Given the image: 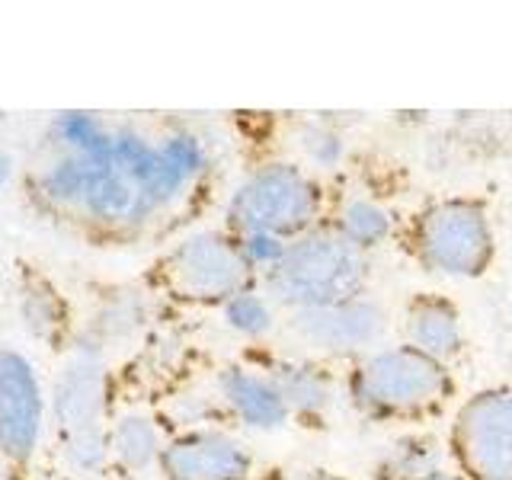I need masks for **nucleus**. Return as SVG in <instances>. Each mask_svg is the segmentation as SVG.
<instances>
[{
  "mask_svg": "<svg viewBox=\"0 0 512 480\" xmlns=\"http://www.w3.org/2000/svg\"><path fill=\"white\" fill-rule=\"evenodd\" d=\"M295 327L304 340H311L324 349L352 352L368 343H375L384 330V311L375 301L352 298L330 308H308L295 314Z\"/></svg>",
  "mask_w": 512,
  "mask_h": 480,
  "instance_id": "obj_9",
  "label": "nucleus"
},
{
  "mask_svg": "<svg viewBox=\"0 0 512 480\" xmlns=\"http://www.w3.org/2000/svg\"><path fill=\"white\" fill-rule=\"evenodd\" d=\"M365 276V253L340 231H320L288 244L282 263L269 269V288L285 304L308 311L352 301L362 292Z\"/></svg>",
  "mask_w": 512,
  "mask_h": 480,
  "instance_id": "obj_1",
  "label": "nucleus"
},
{
  "mask_svg": "<svg viewBox=\"0 0 512 480\" xmlns=\"http://www.w3.org/2000/svg\"><path fill=\"white\" fill-rule=\"evenodd\" d=\"M288 244L276 234H244V244H240V253H244V260L253 263V266H269L276 269L282 263Z\"/></svg>",
  "mask_w": 512,
  "mask_h": 480,
  "instance_id": "obj_21",
  "label": "nucleus"
},
{
  "mask_svg": "<svg viewBox=\"0 0 512 480\" xmlns=\"http://www.w3.org/2000/svg\"><path fill=\"white\" fill-rule=\"evenodd\" d=\"M416 480H468V477H458V474H448V471H429V474L416 477Z\"/></svg>",
  "mask_w": 512,
  "mask_h": 480,
  "instance_id": "obj_23",
  "label": "nucleus"
},
{
  "mask_svg": "<svg viewBox=\"0 0 512 480\" xmlns=\"http://www.w3.org/2000/svg\"><path fill=\"white\" fill-rule=\"evenodd\" d=\"M100 407H103V375L96 362L77 359L64 372L55 397L58 423L68 436V455L80 468H96L106 455V436L100 429Z\"/></svg>",
  "mask_w": 512,
  "mask_h": 480,
  "instance_id": "obj_6",
  "label": "nucleus"
},
{
  "mask_svg": "<svg viewBox=\"0 0 512 480\" xmlns=\"http://www.w3.org/2000/svg\"><path fill=\"white\" fill-rule=\"evenodd\" d=\"M202 164H205V151L196 138L176 135L160 144L154 151V170L148 180V192H151L154 205L173 199L176 192L189 183V176L202 170Z\"/></svg>",
  "mask_w": 512,
  "mask_h": 480,
  "instance_id": "obj_14",
  "label": "nucleus"
},
{
  "mask_svg": "<svg viewBox=\"0 0 512 480\" xmlns=\"http://www.w3.org/2000/svg\"><path fill=\"white\" fill-rule=\"evenodd\" d=\"M84 205L93 215L109 218V221H138L154 208V199H151L148 186H144L138 176L122 170L116 164V157H112L96 170L93 183L84 196Z\"/></svg>",
  "mask_w": 512,
  "mask_h": 480,
  "instance_id": "obj_12",
  "label": "nucleus"
},
{
  "mask_svg": "<svg viewBox=\"0 0 512 480\" xmlns=\"http://www.w3.org/2000/svg\"><path fill=\"white\" fill-rule=\"evenodd\" d=\"M58 135L68 144H74L80 154H96L109 148V141H112V135H103L96 119L87 116V112H64L58 119Z\"/></svg>",
  "mask_w": 512,
  "mask_h": 480,
  "instance_id": "obj_20",
  "label": "nucleus"
},
{
  "mask_svg": "<svg viewBox=\"0 0 512 480\" xmlns=\"http://www.w3.org/2000/svg\"><path fill=\"white\" fill-rule=\"evenodd\" d=\"M317 212V186L298 167H266L253 173L231 199V221L244 234L292 237L311 224Z\"/></svg>",
  "mask_w": 512,
  "mask_h": 480,
  "instance_id": "obj_4",
  "label": "nucleus"
},
{
  "mask_svg": "<svg viewBox=\"0 0 512 480\" xmlns=\"http://www.w3.org/2000/svg\"><path fill=\"white\" fill-rule=\"evenodd\" d=\"M164 468L173 480H247L250 455L221 432H196L167 448Z\"/></svg>",
  "mask_w": 512,
  "mask_h": 480,
  "instance_id": "obj_10",
  "label": "nucleus"
},
{
  "mask_svg": "<svg viewBox=\"0 0 512 480\" xmlns=\"http://www.w3.org/2000/svg\"><path fill=\"white\" fill-rule=\"evenodd\" d=\"M432 458H436V452H432V442L429 439H404L397 442L391 448L388 455V468L394 471V477H404V480H416L432 471Z\"/></svg>",
  "mask_w": 512,
  "mask_h": 480,
  "instance_id": "obj_19",
  "label": "nucleus"
},
{
  "mask_svg": "<svg viewBox=\"0 0 512 480\" xmlns=\"http://www.w3.org/2000/svg\"><path fill=\"white\" fill-rule=\"evenodd\" d=\"M413 250L432 272L471 279L493 260V231L487 212L471 199L429 205L413 221Z\"/></svg>",
  "mask_w": 512,
  "mask_h": 480,
  "instance_id": "obj_3",
  "label": "nucleus"
},
{
  "mask_svg": "<svg viewBox=\"0 0 512 480\" xmlns=\"http://www.w3.org/2000/svg\"><path fill=\"white\" fill-rule=\"evenodd\" d=\"M42 394L32 365L16 352H0V448L10 458H29L39 439Z\"/></svg>",
  "mask_w": 512,
  "mask_h": 480,
  "instance_id": "obj_7",
  "label": "nucleus"
},
{
  "mask_svg": "<svg viewBox=\"0 0 512 480\" xmlns=\"http://www.w3.org/2000/svg\"><path fill=\"white\" fill-rule=\"evenodd\" d=\"M173 266L180 282L202 298H234L240 279L247 272L244 253L234 250L228 240L218 234L189 237L186 244L173 253Z\"/></svg>",
  "mask_w": 512,
  "mask_h": 480,
  "instance_id": "obj_8",
  "label": "nucleus"
},
{
  "mask_svg": "<svg viewBox=\"0 0 512 480\" xmlns=\"http://www.w3.org/2000/svg\"><path fill=\"white\" fill-rule=\"evenodd\" d=\"M407 333H410L413 349L426 352L429 359H436L442 365H445V359L458 356L464 346L461 317L455 311V304H448L439 295H420L410 301Z\"/></svg>",
  "mask_w": 512,
  "mask_h": 480,
  "instance_id": "obj_11",
  "label": "nucleus"
},
{
  "mask_svg": "<svg viewBox=\"0 0 512 480\" xmlns=\"http://www.w3.org/2000/svg\"><path fill=\"white\" fill-rule=\"evenodd\" d=\"M221 394L253 429H279L288 420V404L276 381L253 375L247 368H228L221 375Z\"/></svg>",
  "mask_w": 512,
  "mask_h": 480,
  "instance_id": "obj_13",
  "label": "nucleus"
},
{
  "mask_svg": "<svg viewBox=\"0 0 512 480\" xmlns=\"http://www.w3.org/2000/svg\"><path fill=\"white\" fill-rule=\"evenodd\" d=\"M272 381L282 391L288 410L298 413H320L330 404V381L327 375L314 365H295V362H282L272 368Z\"/></svg>",
  "mask_w": 512,
  "mask_h": 480,
  "instance_id": "obj_15",
  "label": "nucleus"
},
{
  "mask_svg": "<svg viewBox=\"0 0 512 480\" xmlns=\"http://www.w3.org/2000/svg\"><path fill=\"white\" fill-rule=\"evenodd\" d=\"M301 144H304V151H308V157L320 167H333L336 160L343 157V138L336 132H327V128H314V125L304 128Z\"/></svg>",
  "mask_w": 512,
  "mask_h": 480,
  "instance_id": "obj_22",
  "label": "nucleus"
},
{
  "mask_svg": "<svg viewBox=\"0 0 512 480\" xmlns=\"http://www.w3.org/2000/svg\"><path fill=\"white\" fill-rule=\"evenodd\" d=\"M112 448L128 464V468H148L160 455V439L151 420L144 416H125V420L112 432Z\"/></svg>",
  "mask_w": 512,
  "mask_h": 480,
  "instance_id": "obj_17",
  "label": "nucleus"
},
{
  "mask_svg": "<svg viewBox=\"0 0 512 480\" xmlns=\"http://www.w3.org/2000/svg\"><path fill=\"white\" fill-rule=\"evenodd\" d=\"M301 480H336V477H330V474H304Z\"/></svg>",
  "mask_w": 512,
  "mask_h": 480,
  "instance_id": "obj_25",
  "label": "nucleus"
},
{
  "mask_svg": "<svg viewBox=\"0 0 512 480\" xmlns=\"http://www.w3.org/2000/svg\"><path fill=\"white\" fill-rule=\"evenodd\" d=\"M452 391L445 365L413 346H397L362 362L349 378L356 407L375 416H404L436 407Z\"/></svg>",
  "mask_w": 512,
  "mask_h": 480,
  "instance_id": "obj_2",
  "label": "nucleus"
},
{
  "mask_svg": "<svg viewBox=\"0 0 512 480\" xmlns=\"http://www.w3.org/2000/svg\"><path fill=\"white\" fill-rule=\"evenodd\" d=\"M455 458L471 480H512V391H484L461 407Z\"/></svg>",
  "mask_w": 512,
  "mask_h": 480,
  "instance_id": "obj_5",
  "label": "nucleus"
},
{
  "mask_svg": "<svg viewBox=\"0 0 512 480\" xmlns=\"http://www.w3.org/2000/svg\"><path fill=\"white\" fill-rule=\"evenodd\" d=\"M224 317L237 333L247 336H260L272 327V311L266 298L253 295V292H237L228 304H224Z\"/></svg>",
  "mask_w": 512,
  "mask_h": 480,
  "instance_id": "obj_18",
  "label": "nucleus"
},
{
  "mask_svg": "<svg viewBox=\"0 0 512 480\" xmlns=\"http://www.w3.org/2000/svg\"><path fill=\"white\" fill-rule=\"evenodd\" d=\"M4 180H7V157L0 154V183H4Z\"/></svg>",
  "mask_w": 512,
  "mask_h": 480,
  "instance_id": "obj_24",
  "label": "nucleus"
},
{
  "mask_svg": "<svg viewBox=\"0 0 512 480\" xmlns=\"http://www.w3.org/2000/svg\"><path fill=\"white\" fill-rule=\"evenodd\" d=\"M340 234L359 250L375 247L391 234V215L372 199H352L340 215Z\"/></svg>",
  "mask_w": 512,
  "mask_h": 480,
  "instance_id": "obj_16",
  "label": "nucleus"
}]
</instances>
